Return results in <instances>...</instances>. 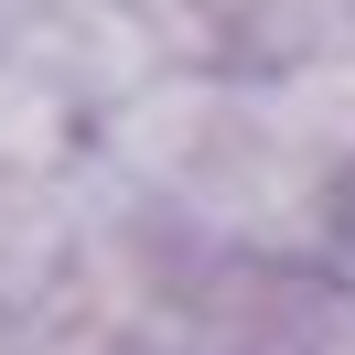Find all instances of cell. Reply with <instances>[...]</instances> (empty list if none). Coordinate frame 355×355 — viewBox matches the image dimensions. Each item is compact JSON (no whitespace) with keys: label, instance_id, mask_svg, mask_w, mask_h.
<instances>
[{"label":"cell","instance_id":"4","mask_svg":"<svg viewBox=\"0 0 355 355\" xmlns=\"http://www.w3.org/2000/svg\"><path fill=\"white\" fill-rule=\"evenodd\" d=\"M259 97L280 108L291 140H312L334 173H355V44H323V54H302V65L259 76Z\"/></svg>","mask_w":355,"mask_h":355},{"label":"cell","instance_id":"2","mask_svg":"<svg viewBox=\"0 0 355 355\" xmlns=\"http://www.w3.org/2000/svg\"><path fill=\"white\" fill-rule=\"evenodd\" d=\"M323 44H355V0H194L183 11V54L194 65H237V76H280Z\"/></svg>","mask_w":355,"mask_h":355},{"label":"cell","instance_id":"5","mask_svg":"<svg viewBox=\"0 0 355 355\" xmlns=\"http://www.w3.org/2000/svg\"><path fill=\"white\" fill-rule=\"evenodd\" d=\"M76 130H87V108H76L54 76H33V65L0 54V162H11V173H65Z\"/></svg>","mask_w":355,"mask_h":355},{"label":"cell","instance_id":"3","mask_svg":"<svg viewBox=\"0 0 355 355\" xmlns=\"http://www.w3.org/2000/svg\"><path fill=\"white\" fill-rule=\"evenodd\" d=\"M87 248V183L76 173H11L0 162V323L33 312Z\"/></svg>","mask_w":355,"mask_h":355},{"label":"cell","instance_id":"1","mask_svg":"<svg viewBox=\"0 0 355 355\" xmlns=\"http://www.w3.org/2000/svg\"><path fill=\"white\" fill-rule=\"evenodd\" d=\"M0 54L54 76L87 119H108L162 65H183V33L162 22L151 0H0Z\"/></svg>","mask_w":355,"mask_h":355}]
</instances>
